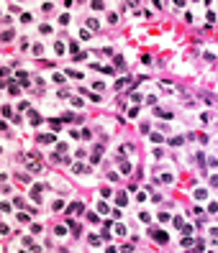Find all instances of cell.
Here are the masks:
<instances>
[{
  "label": "cell",
  "mask_w": 218,
  "mask_h": 253,
  "mask_svg": "<svg viewBox=\"0 0 218 253\" xmlns=\"http://www.w3.org/2000/svg\"><path fill=\"white\" fill-rule=\"evenodd\" d=\"M108 253H115V251H113V248H108Z\"/></svg>",
  "instance_id": "3957f363"
},
{
  "label": "cell",
  "mask_w": 218,
  "mask_h": 253,
  "mask_svg": "<svg viewBox=\"0 0 218 253\" xmlns=\"http://www.w3.org/2000/svg\"><path fill=\"white\" fill-rule=\"evenodd\" d=\"M69 212H75V215H77V212H82V205H80V202H75V205H69Z\"/></svg>",
  "instance_id": "7a4b0ae2"
},
{
  "label": "cell",
  "mask_w": 218,
  "mask_h": 253,
  "mask_svg": "<svg viewBox=\"0 0 218 253\" xmlns=\"http://www.w3.org/2000/svg\"><path fill=\"white\" fill-rule=\"evenodd\" d=\"M151 235H154L157 243H167V233H164V230H151Z\"/></svg>",
  "instance_id": "6da1fadb"
}]
</instances>
